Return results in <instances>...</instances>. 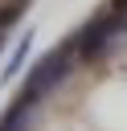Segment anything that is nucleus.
Wrapping results in <instances>:
<instances>
[{"label": "nucleus", "instance_id": "obj_1", "mask_svg": "<svg viewBox=\"0 0 127 131\" xmlns=\"http://www.w3.org/2000/svg\"><path fill=\"white\" fill-rule=\"evenodd\" d=\"M70 53H74V45H66V49H53V53H45L33 70H29V78H25V90H20V102H37L41 94H49L66 74H70Z\"/></svg>", "mask_w": 127, "mask_h": 131}, {"label": "nucleus", "instance_id": "obj_2", "mask_svg": "<svg viewBox=\"0 0 127 131\" xmlns=\"http://www.w3.org/2000/svg\"><path fill=\"white\" fill-rule=\"evenodd\" d=\"M115 29H119V20H115V12H107V16H98V20H90L82 33H78V41H74V49L82 53V57H98L102 49H107V41L115 37Z\"/></svg>", "mask_w": 127, "mask_h": 131}, {"label": "nucleus", "instance_id": "obj_3", "mask_svg": "<svg viewBox=\"0 0 127 131\" xmlns=\"http://www.w3.org/2000/svg\"><path fill=\"white\" fill-rule=\"evenodd\" d=\"M29 115H33V102H12L0 119V131H25L29 127Z\"/></svg>", "mask_w": 127, "mask_h": 131}, {"label": "nucleus", "instance_id": "obj_4", "mask_svg": "<svg viewBox=\"0 0 127 131\" xmlns=\"http://www.w3.org/2000/svg\"><path fill=\"white\" fill-rule=\"evenodd\" d=\"M29 41H33V33H25V37H20V45H16V53H12V61L4 66V78H8V82L20 74V66H25V53H29Z\"/></svg>", "mask_w": 127, "mask_h": 131}]
</instances>
